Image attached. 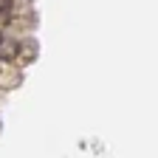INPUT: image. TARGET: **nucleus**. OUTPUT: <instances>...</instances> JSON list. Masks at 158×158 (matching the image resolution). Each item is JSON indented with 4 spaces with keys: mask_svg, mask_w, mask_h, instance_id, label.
<instances>
[{
    "mask_svg": "<svg viewBox=\"0 0 158 158\" xmlns=\"http://www.w3.org/2000/svg\"><path fill=\"white\" fill-rule=\"evenodd\" d=\"M37 54H40V48L34 40H14L9 48H3V59H9L11 65H28L37 59Z\"/></svg>",
    "mask_w": 158,
    "mask_h": 158,
    "instance_id": "obj_1",
    "label": "nucleus"
},
{
    "mask_svg": "<svg viewBox=\"0 0 158 158\" xmlns=\"http://www.w3.org/2000/svg\"><path fill=\"white\" fill-rule=\"evenodd\" d=\"M20 85V71L9 59H0V88H17Z\"/></svg>",
    "mask_w": 158,
    "mask_h": 158,
    "instance_id": "obj_2",
    "label": "nucleus"
},
{
    "mask_svg": "<svg viewBox=\"0 0 158 158\" xmlns=\"http://www.w3.org/2000/svg\"><path fill=\"white\" fill-rule=\"evenodd\" d=\"M9 9H11V0H0V17H6Z\"/></svg>",
    "mask_w": 158,
    "mask_h": 158,
    "instance_id": "obj_3",
    "label": "nucleus"
},
{
    "mask_svg": "<svg viewBox=\"0 0 158 158\" xmlns=\"http://www.w3.org/2000/svg\"><path fill=\"white\" fill-rule=\"evenodd\" d=\"M0 43H3V34H0Z\"/></svg>",
    "mask_w": 158,
    "mask_h": 158,
    "instance_id": "obj_4",
    "label": "nucleus"
}]
</instances>
